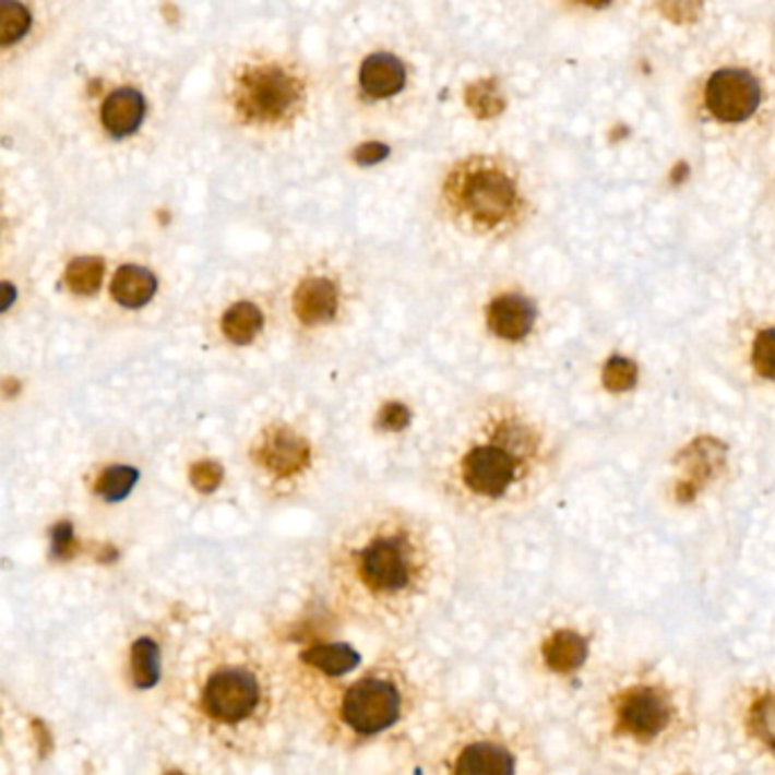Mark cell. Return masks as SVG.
Listing matches in <instances>:
<instances>
[{"label":"cell","instance_id":"obj_1","mask_svg":"<svg viewBox=\"0 0 775 775\" xmlns=\"http://www.w3.org/2000/svg\"><path fill=\"white\" fill-rule=\"evenodd\" d=\"M444 575L430 523L407 508L369 503L325 544L323 592L350 625L398 634L424 619Z\"/></svg>","mask_w":775,"mask_h":775},{"label":"cell","instance_id":"obj_2","mask_svg":"<svg viewBox=\"0 0 775 775\" xmlns=\"http://www.w3.org/2000/svg\"><path fill=\"white\" fill-rule=\"evenodd\" d=\"M558 464V444L533 409L510 396L462 407L428 462L434 491L464 516H503L530 503Z\"/></svg>","mask_w":775,"mask_h":775},{"label":"cell","instance_id":"obj_3","mask_svg":"<svg viewBox=\"0 0 775 775\" xmlns=\"http://www.w3.org/2000/svg\"><path fill=\"white\" fill-rule=\"evenodd\" d=\"M178 705L189 732L233 760L273 755L294 710L283 664L228 632L207 636L193 653L178 682Z\"/></svg>","mask_w":775,"mask_h":775},{"label":"cell","instance_id":"obj_4","mask_svg":"<svg viewBox=\"0 0 775 775\" xmlns=\"http://www.w3.org/2000/svg\"><path fill=\"white\" fill-rule=\"evenodd\" d=\"M294 710H310L321 739L339 751H359L396 735L417 716L424 684L396 653L378 655L369 667L344 678H317L285 667Z\"/></svg>","mask_w":775,"mask_h":775},{"label":"cell","instance_id":"obj_5","mask_svg":"<svg viewBox=\"0 0 775 775\" xmlns=\"http://www.w3.org/2000/svg\"><path fill=\"white\" fill-rule=\"evenodd\" d=\"M696 722V703L687 684L648 664L607 678L585 710L594 749L634 762L680 753L694 739Z\"/></svg>","mask_w":775,"mask_h":775},{"label":"cell","instance_id":"obj_6","mask_svg":"<svg viewBox=\"0 0 775 775\" xmlns=\"http://www.w3.org/2000/svg\"><path fill=\"white\" fill-rule=\"evenodd\" d=\"M409 760L430 773H541L537 732L498 703H466L430 718Z\"/></svg>","mask_w":775,"mask_h":775},{"label":"cell","instance_id":"obj_7","mask_svg":"<svg viewBox=\"0 0 775 775\" xmlns=\"http://www.w3.org/2000/svg\"><path fill=\"white\" fill-rule=\"evenodd\" d=\"M300 96L298 82L278 67L248 71L237 87V105L255 121H278L291 112Z\"/></svg>","mask_w":775,"mask_h":775},{"label":"cell","instance_id":"obj_8","mask_svg":"<svg viewBox=\"0 0 775 775\" xmlns=\"http://www.w3.org/2000/svg\"><path fill=\"white\" fill-rule=\"evenodd\" d=\"M760 96L758 80L741 69L716 71L705 87L707 109L716 119L728 123L749 119L760 105Z\"/></svg>","mask_w":775,"mask_h":775},{"label":"cell","instance_id":"obj_9","mask_svg":"<svg viewBox=\"0 0 775 775\" xmlns=\"http://www.w3.org/2000/svg\"><path fill=\"white\" fill-rule=\"evenodd\" d=\"M737 724L753 749L775 762V680L758 682L739 696Z\"/></svg>","mask_w":775,"mask_h":775},{"label":"cell","instance_id":"obj_10","mask_svg":"<svg viewBox=\"0 0 775 775\" xmlns=\"http://www.w3.org/2000/svg\"><path fill=\"white\" fill-rule=\"evenodd\" d=\"M464 210L482 224H498L514 205V187L498 171H476L462 184Z\"/></svg>","mask_w":775,"mask_h":775},{"label":"cell","instance_id":"obj_11","mask_svg":"<svg viewBox=\"0 0 775 775\" xmlns=\"http://www.w3.org/2000/svg\"><path fill=\"white\" fill-rule=\"evenodd\" d=\"M287 667L317 678H346L362 667V655L344 642H314L300 648Z\"/></svg>","mask_w":775,"mask_h":775},{"label":"cell","instance_id":"obj_12","mask_svg":"<svg viewBox=\"0 0 775 775\" xmlns=\"http://www.w3.org/2000/svg\"><path fill=\"white\" fill-rule=\"evenodd\" d=\"M537 321V310L528 298L518 294H503L487 308V325L498 339L521 342L530 335Z\"/></svg>","mask_w":775,"mask_h":775},{"label":"cell","instance_id":"obj_13","mask_svg":"<svg viewBox=\"0 0 775 775\" xmlns=\"http://www.w3.org/2000/svg\"><path fill=\"white\" fill-rule=\"evenodd\" d=\"M339 310V291L327 278H306L294 294V314L302 325H325Z\"/></svg>","mask_w":775,"mask_h":775},{"label":"cell","instance_id":"obj_14","mask_svg":"<svg viewBox=\"0 0 775 775\" xmlns=\"http://www.w3.org/2000/svg\"><path fill=\"white\" fill-rule=\"evenodd\" d=\"M359 85L371 98H390L405 85V67L394 55L375 52L365 60L359 71Z\"/></svg>","mask_w":775,"mask_h":775},{"label":"cell","instance_id":"obj_15","mask_svg":"<svg viewBox=\"0 0 775 775\" xmlns=\"http://www.w3.org/2000/svg\"><path fill=\"white\" fill-rule=\"evenodd\" d=\"M146 115L144 96L134 90H117L103 105V126L115 136H128L142 126Z\"/></svg>","mask_w":775,"mask_h":775},{"label":"cell","instance_id":"obj_16","mask_svg":"<svg viewBox=\"0 0 775 775\" xmlns=\"http://www.w3.org/2000/svg\"><path fill=\"white\" fill-rule=\"evenodd\" d=\"M109 291H112V298L119 302L121 308L136 310V308H144L146 302H151V298L155 296L157 278L148 269L128 264L115 273Z\"/></svg>","mask_w":775,"mask_h":775},{"label":"cell","instance_id":"obj_17","mask_svg":"<svg viewBox=\"0 0 775 775\" xmlns=\"http://www.w3.org/2000/svg\"><path fill=\"white\" fill-rule=\"evenodd\" d=\"M262 327H264V314L251 300L235 302V306H230L226 314L220 317V332H224L228 342L237 346L253 344Z\"/></svg>","mask_w":775,"mask_h":775},{"label":"cell","instance_id":"obj_18","mask_svg":"<svg viewBox=\"0 0 775 775\" xmlns=\"http://www.w3.org/2000/svg\"><path fill=\"white\" fill-rule=\"evenodd\" d=\"M130 680L136 689H153L162 680V648L151 634L130 644Z\"/></svg>","mask_w":775,"mask_h":775},{"label":"cell","instance_id":"obj_19","mask_svg":"<svg viewBox=\"0 0 775 775\" xmlns=\"http://www.w3.org/2000/svg\"><path fill=\"white\" fill-rule=\"evenodd\" d=\"M544 657L548 667L558 671L583 667V661L587 659V642L573 630H558L556 634H550V640L546 642Z\"/></svg>","mask_w":775,"mask_h":775},{"label":"cell","instance_id":"obj_20","mask_svg":"<svg viewBox=\"0 0 775 775\" xmlns=\"http://www.w3.org/2000/svg\"><path fill=\"white\" fill-rule=\"evenodd\" d=\"M140 482V470L130 464H112L105 466L96 482H94V491L103 498L107 503H121L123 498L130 496V491L134 489V485Z\"/></svg>","mask_w":775,"mask_h":775},{"label":"cell","instance_id":"obj_21","mask_svg":"<svg viewBox=\"0 0 775 775\" xmlns=\"http://www.w3.org/2000/svg\"><path fill=\"white\" fill-rule=\"evenodd\" d=\"M103 262L98 258H78L67 269V285L71 291L90 296L98 291L103 283Z\"/></svg>","mask_w":775,"mask_h":775},{"label":"cell","instance_id":"obj_22","mask_svg":"<svg viewBox=\"0 0 775 775\" xmlns=\"http://www.w3.org/2000/svg\"><path fill=\"white\" fill-rule=\"evenodd\" d=\"M31 12H27L16 0H3L0 3V39L5 46L19 41L27 31H31Z\"/></svg>","mask_w":775,"mask_h":775},{"label":"cell","instance_id":"obj_23","mask_svg":"<svg viewBox=\"0 0 775 775\" xmlns=\"http://www.w3.org/2000/svg\"><path fill=\"white\" fill-rule=\"evenodd\" d=\"M751 362L760 378L775 380V327H766L755 337Z\"/></svg>","mask_w":775,"mask_h":775},{"label":"cell","instance_id":"obj_24","mask_svg":"<svg viewBox=\"0 0 775 775\" xmlns=\"http://www.w3.org/2000/svg\"><path fill=\"white\" fill-rule=\"evenodd\" d=\"M409 419H412L409 409L405 405H401V403L384 405L382 414H380V424L386 430H403V428L409 426Z\"/></svg>","mask_w":775,"mask_h":775},{"label":"cell","instance_id":"obj_25","mask_svg":"<svg viewBox=\"0 0 775 775\" xmlns=\"http://www.w3.org/2000/svg\"><path fill=\"white\" fill-rule=\"evenodd\" d=\"M73 546V528L69 523H60L58 528L52 530V556L64 558L71 552Z\"/></svg>","mask_w":775,"mask_h":775},{"label":"cell","instance_id":"obj_26","mask_svg":"<svg viewBox=\"0 0 775 775\" xmlns=\"http://www.w3.org/2000/svg\"><path fill=\"white\" fill-rule=\"evenodd\" d=\"M386 155H390V148L382 146V144H367V146H359L355 151V159L359 164H365V166H371V164H378L382 162Z\"/></svg>","mask_w":775,"mask_h":775},{"label":"cell","instance_id":"obj_27","mask_svg":"<svg viewBox=\"0 0 775 775\" xmlns=\"http://www.w3.org/2000/svg\"><path fill=\"white\" fill-rule=\"evenodd\" d=\"M5 291H8V296H5V310L12 306V300H14V289H12V285H5Z\"/></svg>","mask_w":775,"mask_h":775}]
</instances>
